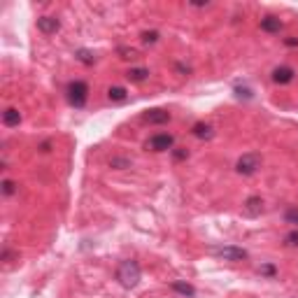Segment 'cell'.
Here are the masks:
<instances>
[{"label":"cell","instance_id":"obj_1","mask_svg":"<svg viewBox=\"0 0 298 298\" xmlns=\"http://www.w3.org/2000/svg\"><path fill=\"white\" fill-rule=\"evenodd\" d=\"M140 266L138 261H133V259H126V261L119 263V268H117V280L121 284L123 289H133V287H138V282H140Z\"/></svg>","mask_w":298,"mask_h":298},{"label":"cell","instance_id":"obj_2","mask_svg":"<svg viewBox=\"0 0 298 298\" xmlns=\"http://www.w3.org/2000/svg\"><path fill=\"white\" fill-rule=\"evenodd\" d=\"M65 96H68V103H70L72 107H84L89 100V84L82 82V79H75V82L68 84Z\"/></svg>","mask_w":298,"mask_h":298},{"label":"cell","instance_id":"obj_3","mask_svg":"<svg viewBox=\"0 0 298 298\" xmlns=\"http://www.w3.org/2000/svg\"><path fill=\"white\" fill-rule=\"evenodd\" d=\"M259 168H261V156L259 154H242L236 163V170L240 175H254Z\"/></svg>","mask_w":298,"mask_h":298},{"label":"cell","instance_id":"obj_4","mask_svg":"<svg viewBox=\"0 0 298 298\" xmlns=\"http://www.w3.org/2000/svg\"><path fill=\"white\" fill-rule=\"evenodd\" d=\"M173 145H175V138L170 133H154L145 147L151 151H168V149H173Z\"/></svg>","mask_w":298,"mask_h":298},{"label":"cell","instance_id":"obj_5","mask_svg":"<svg viewBox=\"0 0 298 298\" xmlns=\"http://www.w3.org/2000/svg\"><path fill=\"white\" fill-rule=\"evenodd\" d=\"M214 254L224 259V261H242L247 259V252L242 247H236V245H226V247H219V249H214Z\"/></svg>","mask_w":298,"mask_h":298},{"label":"cell","instance_id":"obj_6","mask_svg":"<svg viewBox=\"0 0 298 298\" xmlns=\"http://www.w3.org/2000/svg\"><path fill=\"white\" fill-rule=\"evenodd\" d=\"M59 28H61V21H59L56 17H49V14L37 17V30H40V33H44V35H54Z\"/></svg>","mask_w":298,"mask_h":298},{"label":"cell","instance_id":"obj_7","mask_svg":"<svg viewBox=\"0 0 298 298\" xmlns=\"http://www.w3.org/2000/svg\"><path fill=\"white\" fill-rule=\"evenodd\" d=\"M294 77H296V70L289 65H280L270 72V79L275 84H289V82H294Z\"/></svg>","mask_w":298,"mask_h":298},{"label":"cell","instance_id":"obj_8","mask_svg":"<svg viewBox=\"0 0 298 298\" xmlns=\"http://www.w3.org/2000/svg\"><path fill=\"white\" fill-rule=\"evenodd\" d=\"M142 119L147 123H168L170 121V112L168 110H161V107H154V110L142 114Z\"/></svg>","mask_w":298,"mask_h":298},{"label":"cell","instance_id":"obj_9","mask_svg":"<svg viewBox=\"0 0 298 298\" xmlns=\"http://www.w3.org/2000/svg\"><path fill=\"white\" fill-rule=\"evenodd\" d=\"M242 210H245V214H249V217H259L263 212V198L261 196H249L245 201V205H242Z\"/></svg>","mask_w":298,"mask_h":298},{"label":"cell","instance_id":"obj_10","mask_svg":"<svg viewBox=\"0 0 298 298\" xmlns=\"http://www.w3.org/2000/svg\"><path fill=\"white\" fill-rule=\"evenodd\" d=\"M282 28H284V24H282L280 17H275V14H266V17L261 19V30H266V33H280Z\"/></svg>","mask_w":298,"mask_h":298},{"label":"cell","instance_id":"obj_11","mask_svg":"<svg viewBox=\"0 0 298 298\" xmlns=\"http://www.w3.org/2000/svg\"><path fill=\"white\" fill-rule=\"evenodd\" d=\"M191 133H193V138H198V140H210L212 135H214V128H212L210 123L198 121V123H193Z\"/></svg>","mask_w":298,"mask_h":298},{"label":"cell","instance_id":"obj_12","mask_svg":"<svg viewBox=\"0 0 298 298\" xmlns=\"http://www.w3.org/2000/svg\"><path fill=\"white\" fill-rule=\"evenodd\" d=\"M2 123L9 126V128H12V126H19V123H21V112H19L17 107H7V110L2 112Z\"/></svg>","mask_w":298,"mask_h":298},{"label":"cell","instance_id":"obj_13","mask_svg":"<svg viewBox=\"0 0 298 298\" xmlns=\"http://www.w3.org/2000/svg\"><path fill=\"white\" fill-rule=\"evenodd\" d=\"M75 59H77L82 65H93V63H96V54L91 52V49H77V52H75Z\"/></svg>","mask_w":298,"mask_h":298},{"label":"cell","instance_id":"obj_14","mask_svg":"<svg viewBox=\"0 0 298 298\" xmlns=\"http://www.w3.org/2000/svg\"><path fill=\"white\" fill-rule=\"evenodd\" d=\"M173 291H177L179 296H184V298L196 296V289H193L191 284H184V282H173Z\"/></svg>","mask_w":298,"mask_h":298},{"label":"cell","instance_id":"obj_15","mask_svg":"<svg viewBox=\"0 0 298 298\" xmlns=\"http://www.w3.org/2000/svg\"><path fill=\"white\" fill-rule=\"evenodd\" d=\"M126 96H128V91H126L123 87H110V89H107V98H110V100H114V103L126 100Z\"/></svg>","mask_w":298,"mask_h":298},{"label":"cell","instance_id":"obj_16","mask_svg":"<svg viewBox=\"0 0 298 298\" xmlns=\"http://www.w3.org/2000/svg\"><path fill=\"white\" fill-rule=\"evenodd\" d=\"M126 77L131 79V82H145L149 77V70L147 68H131V70L126 72Z\"/></svg>","mask_w":298,"mask_h":298},{"label":"cell","instance_id":"obj_17","mask_svg":"<svg viewBox=\"0 0 298 298\" xmlns=\"http://www.w3.org/2000/svg\"><path fill=\"white\" fill-rule=\"evenodd\" d=\"M284 221L291 224V226H298V208H289L284 212Z\"/></svg>","mask_w":298,"mask_h":298},{"label":"cell","instance_id":"obj_18","mask_svg":"<svg viewBox=\"0 0 298 298\" xmlns=\"http://www.w3.org/2000/svg\"><path fill=\"white\" fill-rule=\"evenodd\" d=\"M0 186H2V196H14V193H17V184H14L12 179H5Z\"/></svg>","mask_w":298,"mask_h":298},{"label":"cell","instance_id":"obj_19","mask_svg":"<svg viewBox=\"0 0 298 298\" xmlns=\"http://www.w3.org/2000/svg\"><path fill=\"white\" fill-rule=\"evenodd\" d=\"M142 42L145 44H154V42H158V33L156 30H145V33H142Z\"/></svg>","mask_w":298,"mask_h":298},{"label":"cell","instance_id":"obj_20","mask_svg":"<svg viewBox=\"0 0 298 298\" xmlns=\"http://www.w3.org/2000/svg\"><path fill=\"white\" fill-rule=\"evenodd\" d=\"M119 54H121V59H126V61L138 59V52H135V49H131V47H119Z\"/></svg>","mask_w":298,"mask_h":298},{"label":"cell","instance_id":"obj_21","mask_svg":"<svg viewBox=\"0 0 298 298\" xmlns=\"http://www.w3.org/2000/svg\"><path fill=\"white\" fill-rule=\"evenodd\" d=\"M110 166L117 168V170H121V168H128V166H131V161H128V158H121V156H114L112 161H110Z\"/></svg>","mask_w":298,"mask_h":298},{"label":"cell","instance_id":"obj_22","mask_svg":"<svg viewBox=\"0 0 298 298\" xmlns=\"http://www.w3.org/2000/svg\"><path fill=\"white\" fill-rule=\"evenodd\" d=\"M284 245L287 247H298V231H291L284 236Z\"/></svg>","mask_w":298,"mask_h":298},{"label":"cell","instance_id":"obj_23","mask_svg":"<svg viewBox=\"0 0 298 298\" xmlns=\"http://www.w3.org/2000/svg\"><path fill=\"white\" fill-rule=\"evenodd\" d=\"M259 272H261V275H268V277H275V266H270V263H266V266H261V268H259Z\"/></svg>","mask_w":298,"mask_h":298},{"label":"cell","instance_id":"obj_24","mask_svg":"<svg viewBox=\"0 0 298 298\" xmlns=\"http://www.w3.org/2000/svg\"><path fill=\"white\" fill-rule=\"evenodd\" d=\"M173 156H175L177 161H182V158L189 156V151H186V149H173Z\"/></svg>","mask_w":298,"mask_h":298},{"label":"cell","instance_id":"obj_25","mask_svg":"<svg viewBox=\"0 0 298 298\" xmlns=\"http://www.w3.org/2000/svg\"><path fill=\"white\" fill-rule=\"evenodd\" d=\"M284 44H287V47H298V37H287Z\"/></svg>","mask_w":298,"mask_h":298},{"label":"cell","instance_id":"obj_26","mask_svg":"<svg viewBox=\"0 0 298 298\" xmlns=\"http://www.w3.org/2000/svg\"><path fill=\"white\" fill-rule=\"evenodd\" d=\"M49 147H52L49 142H42V145H40V151H49Z\"/></svg>","mask_w":298,"mask_h":298}]
</instances>
